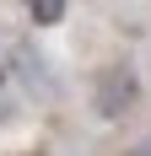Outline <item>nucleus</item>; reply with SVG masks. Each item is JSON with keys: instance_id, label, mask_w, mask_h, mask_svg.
<instances>
[{"instance_id": "obj_1", "label": "nucleus", "mask_w": 151, "mask_h": 156, "mask_svg": "<svg viewBox=\"0 0 151 156\" xmlns=\"http://www.w3.org/2000/svg\"><path fill=\"white\" fill-rule=\"evenodd\" d=\"M135 108V70L130 65H113L97 76V113L103 119H119V113Z\"/></svg>"}, {"instance_id": "obj_2", "label": "nucleus", "mask_w": 151, "mask_h": 156, "mask_svg": "<svg viewBox=\"0 0 151 156\" xmlns=\"http://www.w3.org/2000/svg\"><path fill=\"white\" fill-rule=\"evenodd\" d=\"M27 11H32V22H43V27H54L65 16V0H27Z\"/></svg>"}, {"instance_id": "obj_3", "label": "nucleus", "mask_w": 151, "mask_h": 156, "mask_svg": "<svg viewBox=\"0 0 151 156\" xmlns=\"http://www.w3.org/2000/svg\"><path fill=\"white\" fill-rule=\"evenodd\" d=\"M130 156H151V140H140V145H135V151H130Z\"/></svg>"}, {"instance_id": "obj_4", "label": "nucleus", "mask_w": 151, "mask_h": 156, "mask_svg": "<svg viewBox=\"0 0 151 156\" xmlns=\"http://www.w3.org/2000/svg\"><path fill=\"white\" fill-rule=\"evenodd\" d=\"M0 81H6V65H0Z\"/></svg>"}]
</instances>
